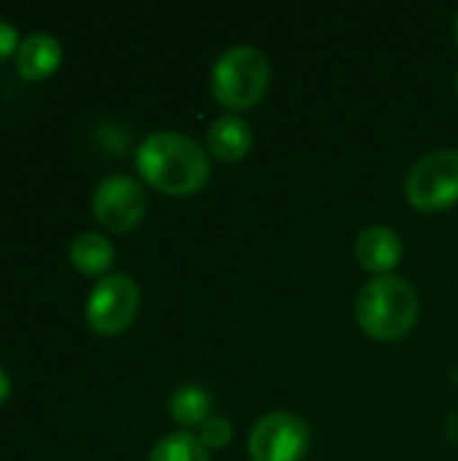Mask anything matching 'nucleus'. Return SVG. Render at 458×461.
Listing matches in <instances>:
<instances>
[{"instance_id": "obj_14", "label": "nucleus", "mask_w": 458, "mask_h": 461, "mask_svg": "<svg viewBox=\"0 0 458 461\" xmlns=\"http://www.w3.org/2000/svg\"><path fill=\"white\" fill-rule=\"evenodd\" d=\"M197 438H200V443H202L208 451H219V448H227V446L232 443L235 427H232V421L224 419V416H211V419L200 427Z\"/></svg>"}, {"instance_id": "obj_9", "label": "nucleus", "mask_w": 458, "mask_h": 461, "mask_svg": "<svg viewBox=\"0 0 458 461\" xmlns=\"http://www.w3.org/2000/svg\"><path fill=\"white\" fill-rule=\"evenodd\" d=\"M254 146L251 124L240 113H224L208 127V154L221 162H240Z\"/></svg>"}, {"instance_id": "obj_10", "label": "nucleus", "mask_w": 458, "mask_h": 461, "mask_svg": "<svg viewBox=\"0 0 458 461\" xmlns=\"http://www.w3.org/2000/svg\"><path fill=\"white\" fill-rule=\"evenodd\" d=\"M62 62V46L49 32H30L16 49V70L27 81L51 76Z\"/></svg>"}, {"instance_id": "obj_15", "label": "nucleus", "mask_w": 458, "mask_h": 461, "mask_svg": "<svg viewBox=\"0 0 458 461\" xmlns=\"http://www.w3.org/2000/svg\"><path fill=\"white\" fill-rule=\"evenodd\" d=\"M13 49H19V32L13 24H8L5 19H0V62L13 54Z\"/></svg>"}, {"instance_id": "obj_3", "label": "nucleus", "mask_w": 458, "mask_h": 461, "mask_svg": "<svg viewBox=\"0 0 458 461\" xmlns=\"http://www.w3.org/2000/svg\"><path fill=\"white\" fill-rule=\"evenodd\" d=\"M270 76L273 70L265 51L254 46H232L213 62L211 92L216 103L232 113L251 111L267 95Z\"/></svg>"}, {"instance_id": "obj_16", "label": "nucleus", "mask_w": 458, "mask_h": 461, "mask_svg": "<svg viewBox=\"0 0 458 461\" xmlns=\"http://www.w3.org/2000/svg\"><path fill=\"white\" fill-rule=\"evenodd\" d=\"M8 389H11V384H8V375H5V373L0 370V402H3L5 397H8Z\"/></svg>"}, {"instance_id": "obj_17", "label": "nucleus", "mask_w": 458, "mask_h": 461, "mask_svg": "<svg viewBox=\"0 0 458 461\" xmlns=\"http://www.w3.org/2000/svg\"><path fill=\"white\" fill-rule=\"evenodd\" d=\"M454 32H456V41H458V14H456V22H454Z\"/></svg>"}, {"instance_id": "obj_5", "label": "nucleus", "mask_w": 458, "mask_h": 461, "mask_svg": "<svg viewBox=\"0 0 458 461\" xmlns=\"http://www.w3.org/2000/svg\"><path fill=\"white\" fill-rule=\"evenodd\" d=\"M140 308V286L127 273L105 276L94 284L86 300V324L97 335H119L124 332Z\"/></svg>"}, {"instance_id": "obj_6", "label": "nucleus", "mask_w": 458, "mask_h": 461, "mask_svg": "<svg viewBox=\"0 0 458 461\" xmlns=\"http://www.w3.org/2000/svg\"><path fill=\"white\" fill-rule=\"evenodd\" d=\"M310 448L308 424L286 411L262 416L248 435L251 461H302Z\"/></svg>"}, {"instance_id": "obj_7", "label": "nucleus", "mask_w": 458, "mask_h": 461, "mask_svg": "<svg viewBox=\"0 0 458 461\" xmlns=\"http://www.w3.org/2000/svg\"><path fill=\"white\" fill-rule=\"evenodd\" d=\"M148 200L143 186L130 176H108L92 197L94 219L111 232H130L146 216Z\"/></svg>"}, {"instance_id": "obj_18", "label": "nucleus", "mask_w": 458, "mask_h": 461, "mask_svg": "<svg viewBox=\"0 0 458 461\" xmlns=\"http://www.w3.org/2000/svg\"><path fill=\"white\" fill-rule=\"evenodd\" d=\"M456 95H458V76H456Z\"/></svg>"}, {"instance_id": "obj_8", "label": "nucleus", "mask_w": 458, "mask_h": 461, "mask_svg": "<svg viewBox=\"0 0 458 461\" xmlns=\"http://www.w3.org/2000/svg\"><path fill=\"white\" fill-rule=\"evenodd\" d=\"M354 254H356L359 265L378 278V276H394L397 265L402 262L405 246H402V238L397 230H391L386 224H373L356 235Z\"/></svg>"}, {"instance_id": "obj_12", "label": "nucleus", "mask_w": 458, "mask_h": 461, "mask_svg": "<svg viewBox=\"0 0 458 461\" xmlns=\"http://www.w3.org/2000/svg\"><path fill=\"white\" fill-rule=\"evenodd\" d=\"M213 397L200 384H184L170 394V416L184 429L202 427L211 419Z\"/></svg>"}, {"instance_id": "obj_13", "label": "nucleus", "mask_w": 458, "mask_h": 461, "mask_svg": "<svg viewBox=\"0 0 458 461\" xmlns=\"http://www.w3.org/2000/svg\"><path fill=\"white\" fill-rule=\"evenodd\" d=\"M148 461H211V451L200 443L197 435L173 432L151 448Z\"/></svg>"}, {"instance_id": "obj_1", "label": "nucleus", "mask_w": 458, "mask_h": 461, "mask_svg": "<svg viewBox=\"0 0 458 461\" xmlns=\"http://www.w3.org/2000/svg\"><path fill=\"white\" fill-rule=\"evenodd\" d=\"M135 167L157 192L192 197L211 178V154L184 132L159 130L138 146Z\"/></svg>"}, {"instance_id": "obj_4", "label": "nucleus", "mask_w": 458, "mask_h": 461, "mask_svg": "<svg viewBox=\"0 0 458 461\" xmlns=\"http://www.w3.org/2000/svg\"><path fill=\"white\" fill-rule=\"evenodd\" d=\"M405 197L421 213H440L458 203V151L437 149L421 157L405 178Z\"/></svg>"}, {"instance_id": "obj_11", "label": "nucleus", "mask_w": 458, "mask_h": 461, "mask_svg": "<svg viewBox=\"0 0 458 461\" xmlns=\"http://www.w3.org/2000/svg\"><path fill=\"white\" fill-rule=\"evenodd\" d=\"M113 243L100 232H81L70 243V265L84 276H103L113 265Z\"/></svg>"}, {"instance_id": "obj_2", "label": "nucleus", "mask_w": 458, "mask_h": 461, "mask_svg": "<svg viewBox=\"0 0 458 461\" xmlns=\"http://www.w3.org/2000/svg\"><path fill=\"white\" fill-rule=\"evenodd\" d=\"M418 292L402 276H378L356 294V321L378 343L402 340L418 321Z\"/></svg>"}]
</instances>
